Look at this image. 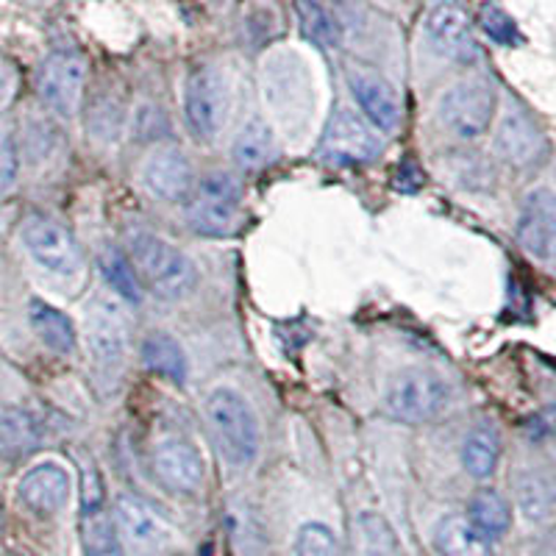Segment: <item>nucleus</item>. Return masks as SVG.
Masks as SVG:
<instances>
[{"label": "nucleus", "instance_id": "nucleus-1", "mask_svg": "<svg viewBox=\"0 0 556 556\" xmlns=\"http://www.w3.org/2000/svg\"><path fill=\"white\" fill-rule=\"evenodd\" d=\"M203 412H206L208 429L215 434L223 459L235 468L251 465L260 454V424L240 392L217 387L215 392H208Z\"/></svg>", "mask_w": 556, "mask_h": 556}, {"label": "nucleus", "instance_id": "nucleus-2", "mask_svg": "<svg viewBox=\"0 0 556 556\" xmlns=\"http://www.w3.org/2000/svg\"><path fill=\"white\" fill-rule=\"evenodd\" d=\"M134 270L159 298L190 295L198 285V270L176 245L151 231H134L128 240Z\"/></svg>", "mask_w": 556, "mask_h": 556}, {"label": "nucleus", "instance_id": "nucleus-3", "mask_svg": "<svg viewBox=\"0 0 556 556\" xmlns=\"http://www.w3.org/2000/svg\"><path fill=\"white\" fill-rule=\"evenodd\" d=\"M448 404V384L431 370H401L392 376L384 392V412L399 424H426Z\"/></svg>", "mask_w": 556, "mask_h": 556}, {"label": "nucleus", "instance_id": "nucleus-4", "mask_svg": "<svg viewBox=\"0 0 556 556\" xmlns=\"http://www.w3.org/2000/svg\"><path fill=\"white\" fill-rule=\"evenodd\" d=\"M240 181L228 173H208L198 187L190 217L192 228L203 237H231L240 228Z\"/></svg>", "mask_w": 556, "mask_h": 556}, {"label": "nucleus", "instance_id": "nucleus-5", "mask_svg": "<svg viewBox=\"0 0 556 556\" xmlns=\"http://www.w3.org/2000/svg\"><path fill=\"white\" fill-rule=\"evenodd\" d=\"M381 151H384V139L370 128V123L348 109L331 117L320 142V156L331 165H367L379 159Z\"/></svg>", "mask_w": 556, "mask_h": 556}, {"label": "nucleus", "instance_id": "nucleus-6", "mask_svg": "<svg viewBox=\"0 0 556 556\" xmlns=\"http://www.w3.org/2000/svg\"><path fill=\"white\" fill-rule=\"evenodd\" d=\"M84 78H87V62H84L81 53H51L37 73L39 98L59 117H73L78 103H81Z\"/></svg>", "mask_w": 556, "mask_h": 556}, {"label": "nucleus", "instance_id": "nucleus-7", "mask_svg": "<svg viewBox=\"0 0 556 556\" xmlns=\"http://www.w3.org/2000/svg\"><path fill=\"white\" fill-rule=\"evenodd\" d=\"M440 117L462 139H479L495 117V92L481 81H462L440 101Z\"/></svg>", "mask_w": 556, "mask_h": 556}, {"label": "nucleus", "instance_id": "nucleus-8", "mask_svg": "<svg viewBox=\"0 0 556 556\" xmlns=\"http://www.w3.org/2000/svg\"><path fill=\"white\" fill-rule=\"evenodd\" d=\"M184 114L201 139L220 131L228 117V89L217 70L201 67L192 73L184 92Z\"/></svg>", "mask_w": 556, "mask_h": 556}, {"label": "nucleus", "instance_id": "nucleus-9", "mask_svg": "<svg viewBox=\"0 0 556 556\" xmlns=\"http://www.w3.org/2000/svg\"><path fill=\"white\" fill-rule=\"evenodd\" d=\"M23 242L28 253L45 267V270L56 273V276H73L81 265V251L67 228L53 217L34 215L23 223Z\"/></svg>", "mask_w": 556, "mask_h": 556}, {"label": "nucleus", "instance_id": "nucleus-10", "mask_svg": "<svg viewBox=\"0 0 556 556\" xmlns=\"http://www.w3.org/2000/svg\"><path fill=\"white\" fill-rule=\"evenodd\" d=\"M126 345L128 323L123 317L121 304L112 298H96V304L89 306V351L103 374L121 370Z\"/></svg>", "mask_w": 556, "mask_h": 556}, {"label": "nucleus", "instance_id": "nucleus-11", "mask_svg": "<svg viewBox=\"0 0 556 556\" xmlns=\"http://www.w3.org/2000/svg\"><path fill=\"white\" fill-rule=\"evenodd\" d=\"M114 526L131 548L142 554H159L173 543V529L162 520V515L139 501L137 495L123 493L114 501Z\"/></svg>", "mask_w": 556, "mask_h": 556}, {"label": "nucleus", "instance_id": "nucleus-12", "mask_svg": "<svg viewBox=\"0 0 556 556\" xmlns=\"http://www.w3.org/2000/svg\"><path fill=\"white\" fill-rule=\"evenodd\" d=\"M518 242L534 260H556V192L540 187L526 195L518 215Z\"/></svg>", "mask_w": 556, "mask_h": 556}, {"label": "nucleus", "instance_id": "nucleus-13", "mask_svg": "<svg viewBox=\"0 0 556 556\" xmlns=\"http://www.w3.org/2000/svg\"><path fill=\"white\" fill-rule=\"evenodd\" d=\"M348 87L354 92L356 103L362 106L370 126L379 131H395L401 123V103L399 92L392 89L387 78L367 67H351L348 70Z\"/></svg>", "mask_w": 556, "mask_h": 556}, {"label": "nucleus", "instance_id": "nucleus-14", "mask_svg": "<svg viewBox=\"0 0 556 556\" xmlns=\"http://www.w3.org/2000/svg\"><path fill=\"white\" fill-rule=\"evenodd\" d=\"M17 495L28 513L51 518L70 501V473L59 462H39L20 479Z\"/></svg>", "mask_w": 556, "mask_h": 556}, {"label": "nucleus", "instance_id": "nucleus-15", "mask_svg": "<svg viewBox=\"0 0 556 556\" xmlns=\"http://www.w3.org/2000/svg\"><path fill=\"white\" fill-rule=\"evenodd\" d=\"M153 473L165 490L173 493H195L203 484V459L187 440H165L153 451Z\"/></svg>", "mask_w": 556, "mask_h": 556}, {"label": "nucleus", "instance_id": "nucleus-16", "mask_svg": "<svg viewBox=\"0 0 556 556\" xmlns=\"http://www.w3.org/2000/svg\"><path fill=\"white\" fill-rule=\"evenodd\" d=\"M426 34L437 51L445 53L456 62H473L479 56L473 28H470L468 14L462 12L454 3H440L426 17Z\"/></svg>", "mask_w": 556, "mask_h": 556}, {"label": "nucleus", "instance_id": "nucleus-17", "mask_svg": "<svg viewBox=\"0 0 556 556\" xmlns=\"http://www.w3.org/2000/svg\"><path fill=\"white\" fill-rule=\"evenodd\" d=\"M501 156L515 167H531L543 162L548 142L540 134V128L520 112H509L498 128V139H495Z\"/></svg>", "mask_w": 556, "mask_h": 556}, {"label": "nucleus", "instance_id": "nucleus-18", "mask_svg": "<svg viewBox=\"0 0 556 556\" xmlns=\"http://www.w3.org/2000/svg\"><path fill=\"white\" fill-rule=\"evenodd\" d=\"M146 184L162 201H184L192 192L190 162L176 148H162L148 159Z\"/></svg>", "mask_w": 556, "mask_h": 556}, {"label": "nucleus", "instance_id": "nucleus-19", "mask_svg": "<svg viewBox=\"0 0 556 556\" xmlns=\"http://www.w3.org/2000/svg\"><path fill=\"white\" fill-rule=\"evenodd\" d=\"M42 443V426L26 409H9L0 417V454L7 459H23Z\"/></svg>", "mask_w": 556, "mask_h": 556}, {"label": "nucleus", "instance_id": "nucleus-20", "mask_svg": "<svg viewBox=\"0 0 556 556\" xmlns=\"http://www.w3.org/2000/svg\"><path fill=\"white\" fill-rule=\"evenodd\" d=\"M231 156L242 170H262L270 165L276 159V137H273L270 126L260 117L248 121L231 146Z\"/></svg>", "mask_w": 556, "mask_h": 556}, {"label": "nucleus", "instance_id": "nucleus-21", "mask_svg": "<svg viewBox=\"0 0 556 556\" xmlns=\"http://www.w3.org/2000/svg\"><path fill=\"white\" fill-rule=\"evenodd\" d=\"M28 317H31V329L37 331L39 340L45 345L56 351V354H70L76 348V326L64 312H59L56 306L45 304L39 298H34L28 304Z\"/></svg>", "mask_w": 556, "mask_h": 556}, {"label": "nucleus", "instance_id": "nucleus-22", "mask_svg": "<svg viewBox=\"0 0 556 556\" xmlns=\"http://www.w3.org/2000/svg\"><path fill=\"white\" fill-rule=\"evenodd\" d=\"M142 362H146V367H151L153 374L165 376L176 384L187 381V370H190L187 354H184L176 337L165 334V331H153L142 340Z\"/></svg>", "mask_w": 556, "mask_h": 556}, {"label": "nucleus", "instance_id": "nucleus-23", "mask_svg": "<svg viewBox=\"0 0 556 556\" xmlns=\"http://www.w3.org/2000/svg\"><path fill=\"white\" fill-rule=\"evenodd\" d=\"M437 548L443 556H493L490 540L470 526L468 518L448 515L437 526Z\"/></svg>", "mask_w": 556, "mask_h": 556}, {"label": "nucleus", "instance_id": "nucleus-24", "mask_svg": "<svg viewBox=\"0 0 556 556\" xmlns=\"http://www.w3.org/2000/svg\"><path fill=\"white\" fill-rule=\"evenodd\" d=\"M468 520L486 540H498L509 531L513 513H509L504 495H498L495 490H479L468 504Z\"/></svg>", "mask_w": 556, "mask_h": 556}, {"label": "nucleus", "instance_id": "nucleus-25", "mask_svg": "<svg viewBox=\"0 0 556 556\" xmlns=\"http://www.w3.org/2000/svg\"><path fill=\"white\" fill-rule=\"evenodd\" d=\"M515 498H518V506L523 509L526 518L543 520L554 509L556 495L548 476L538 468H529L515 473Z\"/></svg>", "mask_w": 556, "mask_h": 556}, {"label": "nucleus", "instance_id": "nucleus-26", "mask_svg": "<svg viewBox=\"0 0 556 556\" xmlns=\"http://www.w3.org/2000/svg\"><path fill=\"white\" fill-rule=\"evenodd\" d=\"M354 551L356 556H399L401 545L381 515L362 513L354 520Z\"/></svg>", "mask_w": 556, "mask_h": 556}, {"label": "nucleus", "instance_id": "nucleus-27", "mask_svg": "<svg viewBox=\"0 0 556 556\" xmlns=\"http://www.w3.org/2000/svg\"><path fill=\"white\" fill-rule=\"evenodd\" d=\"M501 440L493 429H476L462 445V465L473 479H490L498 468Z\"/></svg>", "mask_w": 556, "mask_h": 556}, {"label": "nucleus", "instance_id": "nucleus-28", "mask_svg": "<svg viewBox=\"0 0 556 556\" xmlns=\"http://www.w3.org/2000/svg\"><path fill=\"white\" fill-rule=\"evenodd\" d=\"M295 14L298 23H301V34L309 42L320 45V48H337L340 28H337L334 17L317 0H295Z\"/></svg>", "mask_w": 556, "mask_h": 556}, {"label": "nucleus", "instance_id": "nucleus-29", "mask_svg": "<svg viewBox=\"0 0 556 556\" xmlns=\"http://www.w3.org/2000/svg\"><path fill=\"white\" fill-rule=\"evenodd\" d=\"M101 270H103V276H106L109 287H112V290L117 292L123 301H128V304H139V301H142L139 276L134 273V267L128 265L126 256H123L121 251L109 248V251L101 256Z\"/></svg>", "mask_w": 556, "mask_h": 556}, {"label": "nucleus", "instance_id": "nucleus-30", "mask_svg": "<svg viewBox=\"0 0 556 556\" xmlns=\"http://www.w3.org/2000/svg\"><path fill=\"white\" fill-rule=\"evenodd\" d=\"M81 538L84 548L89 554H98V551L117 548V526H114V518H109L103 513V506L98 509H87L81 518Z\"/></svg>", "mask_w": 556, "mask_h": 556}, {"label": "nucleus", "instance_id": "nucleus-31", "mask_svg": "<svg viewBox=\"0 0 556 556\" xmlns=\"http://www.w3.org/2000/svg\"><path fill=\"white\" fill-rule=\"evenodd\" d=\"M295 556H340V540L323 523H304L298 529Z\"/></svg>", "mask_w": 556, "mask_h": 556}, {"label": "nucleus", "instance_id": "nucleus-32", "mask_svg": "<svg viewBox=\"0 0 556 556\" xmlns=\"http://www.w3.org/2000/svg\"><path fill=\"white\" fill-rule=\"evenodd\" d=\"M479 20H481V28H484V34L493 39V42L509 45V48L520 42L518 26H515V20L509 17L504 9H498V7H493V3H490V7L481 9Z\"/></svg>", "mask_w": 556, "mask_h": 556}, {"label": "nucleus", "instance_id": "nucleus-33", "mask_svg": "<svg viewBox=\"0 0 556 556\" xmlns=\"http://www.w3.org/2000/svg\"><path fill=\"white\" fill-rule=\"evenodd\" d=\"M14 178H17V151L9 134L0 131V195L12 190Z\"/></svg>", "mask_w": 556, "mask_h": 556}, {"label": "nucleus", "instance_id": "nucleus-34", "mask_svg": "<svg viewBox=\"0 0 556 556\" xmlns=\"http://www.w3.org/2000/svg\"><path fill=\"white\" fill-rule=\"evenodd\" d=\"M538 426H540V434L551 437V440H556V404L545 406L543 412L538 415Z\"/></svg>", "mask_w": 556, "mask_h": 556}, {"label": "nucleus", "instance_id": "nucleus-35", "mask_svg": "<svg viewBox=\"0 0 556 556\" xmlns=\"http://www.w3.org/2000/svg\"><path fill=\"white\" fill-rule=\"evenodd\" d=\"M12 98V73L3 62H0V106Z\"/></svg>", "mask_w": 556, "mask_h": 556}, {"label": "nucleus", "instance_id": "nucleus-36", "mask_svg": "<svg viewBox=\"0 0 556 556\" xmlns=\"http://www.w3.org/2000/svg\"><path fill=\"white\" fill-rule=\"evenodd\" d=\"M89 556H123L121 545L117 548H109V551H98V554H89Z\"/></svg>", "mask_w": 556, "mask_h": 556}, {"label": "nucleus", "instance_id": "nucleus-37", "mask_svg": "<svg viewBox=\"0 0 556 556\" xmlns=\"http://www.w3.org/2000/svg\"><path fill=\"white\" fill-rule=\"evenodd\" d=\"M0 526H3V520H0Z\"/></svg>", "mask_w": 556, "mask_h": 556}]
</instances>
